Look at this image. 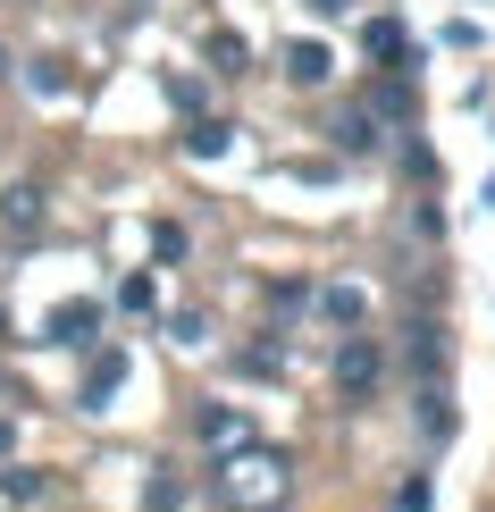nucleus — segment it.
<instances>
[{"instance_id": "obj_20", "label": "nucleus", "mask_w": 495, "mask_h": 512, "mask_svg": "<svg viewBox=\"0 0 495 512\" xmlns=\"http://www.w3.org/2000/svg\"><path fill=\"white\" fill-rule=\"evenodd\" d=\"M311 9H319V17H344V0H311Z\"/></svg>"}, {"instance_id": "obj_15", "label": "nucleus", "mask_w": 495, "mask_h": 512, "mask_svg": "<svg viewBox=\"0 0 495 512\" xmlns=\"http://www.w3.org/2000/svg\"><path fill=\"white\" fill-rule=\"evenodd\" d=\"M210 59H219V76H244V34H210Z\"/></svg>"}, {"instance_id": "obj_6", "label": "nucleus", "mask_w": 495, "mask_h": 512, "mask_svg": "<svg viewBox=\"0 0 495 512\" xmlns=\"http://www.w3.org/2000/svg\"><path fill=\"white\" fill-rule=\"evenodd\" d=\"M361 51H370L378 68H395V59L412 51V42H403V26H395V17H370V26H361Z\"/></svg>"}, {"instance_id": "obj_23", "label": "nucleus", "mask_w": 495, "mask_h": 512, "mask_svg": "<svg viewBox=\"0 0 495 512\" xmlns=\"http://www.w3.org/2000/svg\"><path fill=\"white\" fill-rule=\"evenodd\" d=\"M0 328H9V311H0Z\"/></svg>"}, {"instance_id": "obj_11", "label": "nucleus", "mask_w": 495, "mask_h": 512, "mask_svg": "<svg viewBox=\"0 0 495 512\" xmlns=\"http://www.w3.org/2000/svg\"><path fill=\"white\" fill-rule=\"evenodd\" d=\"M361 311H370L361 286H328V319H336V328H361Z\"/></svg>"}, {"instance_id": "obj_13", "label": "nucleus", "mask_w": 495, "mask_h": 512, "mask_svg": "<svg viewBox=\"0 0 495 512\" xmlns=\"http://www.w3.org/2000/svg\"><path fill=\"white\" fill-rule=\"evenodd\" d=\"M202 437H210V445H244V420H235L227 403H210V412H202Z\"/></svg>"}, {"instance_id": "obj_14", "label": "nucleus", "mask_w": 495, "mask_h": 512, "mask_svg": "<svg viewBox=\"0 0 495 512\" xmlns=\"http://www.w3.org/2000/svg\"><path fill=\"white\" fill-rule=\"evenodd\" d=\"M143 512H185V487L168 479V471H160V479H143Z\"/></svg>"}, {"instance_id": "obj_12", "label": "nucleus", "mask_w": 495, "mask_h": 512, "mask_svg": "<svg viewBox=\"0 0 495 512\" xmlns=\"http://www.w3.org/2000/svg\"><path fill=\"white\" fill-rule=\"evenodd\" d=\"M118 303L135 311V319H152V311H160V286H152V277L135 269V277H126V286H118Z\"/></svg>"}, {"instance_id": "obj_17", "label": "nucleus", "mask_w": 495, "mask_h": 512, "mask_svg": "<svg viewBox=\"0 0 495 512\" xmlns=\"http://www.w3.org/2000/svg\"><path fill=\"white\" fill-rule=\"evenodd\" d=\"M420 420H428V437H454V403H445L437 387H428V403H420Z\"/></svg>"}, {"instance_id": "obj_8", "label": "nucleus", "mask_w": 495, "mask_h": 512, "mask_svg": "<svg viewBox=\"0 0 495 512\" xmlns=\"http://www.w3.org/2000/svg\"><path fill=\"white\" fill-rule=\"evenodd\" d=\"M227 143H235V126H227V118H193V135H185V152H193V160H219Z\"/></svg>"}, {"instance_id": "obj_7", "label": "nucleus", "mask_w": 495, "mask_h": 512, "mask_svg": "<svg viewBox=\"0 0 495 512\" xmlns=\"http://www.w3.org/2000/svg\"><path fill=\"white\" fill-rule=\"evenodd\" d=\"M328 68H336L328 42H294V51H286V76H294V84H328Z\"/></svg>"}, {"instance_id": "obj_10", "label": "nucleus", "mask_w": 495, "mask_h": 512, "mask_svg": "<svg viewBox=\"0 0 495 512\" xmlns=\"http://www.w3.org/2000/svg\"><path fill=\"white\" fill-rule=\"evenodd\" d=\"M412 361H420V378L445 370V328H437V319H420V328H412Z\"/></svg>"}, {"instance_id": "obj_1", "label": "nucleus", "mask_w": 495, "mask_h": 512, "mask_svg": "<svg viewBox=\"0 0 495 512\" xmlns=\"http://www.w3.org/2000/svg\"><path fill=\"white\" fill-rule=\"evenodd\" d=\"M219 496L244 504V512H269L286 496V454H269V445H235V462L219 471Z\"/></svg>"}, {"instance_id": "obj_18", "label": "nucleus", "mask_w": 495, "mask_h": 512, "mask_svg": "<svg viewBox=\"0 0 495 512\" xmlns=\"http://www.w3.org/2000/svg\"><path fill=\"white\" fill-rule=\"evenodd\" d=\"M152 252H160V261H185V227L160 219V227H152Z\"/></svg>"}, {"instance_id": "obj_16", "label": "nucleus", "mask_w": 495, "mask_h": 512, "mask_svg": "<svg viewBox=\"0 0 495 512\" xmlns=\"http://www.w3.org/2000/svg\"><path fill=\"white\" fill-rule=\"evenodd\" d=\"M42 487H51V479H42V471H0V496H9V504H34Z\"/></svg>"}, {"instance_id": "obj_4", "label": "nucleus", "mask_w": 495, "mask_h": 512, "mask_svg": "<svg viewBox=\"0 0 495 512\" xmlns=\"http://www.w3.org/2000/svg\"><path fill=\"white\" fill-rule=\"evenodd\" d=\"M118 387H126V353H101V361H93V378H84V395H76V403H84V412H110V395H118Z\"/></svg>"}, {"instance_id": "obj_2", "label": "nucleus", "mask_w": 495, "mask_h": 512, "mask_svg": "<svg viewBox=\"0 0 495 512\" xmlns=\"http://www.w3.org/2000/svg\"><path fill=\"white\" fill-rule=\"evenodd\" d=\"M378 378H386V353L370 345V336H344V353H336V395L361 403V395H378Z\"/></svg>"}, {"instance_id": "obj_3", "label": "nucleus", "mask_w": 495, "mask_h": 512, "mask_svg": "<svg viewBox=\"0 0 495 512\" xmlns=\"http://www.w3.org/2000/svg\"><path fill=\"white\" fill-rule=\"evenodd\" d=\"M101 336V303H59L51 311V345H93Z\"/></svg>"}, {"instance_id": "obj_5", "label": "nucleus", "mask_w": 495, "mask_h": 512, "mask_svg": "<svg viewBox=\"0 0 495 512\" xmlns=\"http://www.w3.org/2000/svg\"><path fill=\"white\" fill-rule=\"evenodd\" d=\"M0 227L34 236V227H42V185H9V194H0Z\"/></svg>"}, {"instance_id": "obj_19", "label": "nucleus", "mask_w": 495, "mask_h": 512, "mask_svg": "<svg viewBox=\"0 0 495 512\" xmlns=\"http://www.w3.org/2000/svg\"><path fill=\"white\" fill-rule=\"evenodd\" d=\"M395 512H428V479H420V471H412V479L395 487Z\"/></svg>"}, {"instance_id": "obj_22", "label": "nucleus", "mask_w": 495, "mask_h": 512, "mask_svg": "<svg viewBox=\"0 0 495 512\" xmlns=\"http://www.w3.org/2000/svg\"><path fill=\"white\" fill-rule=\"evenodd\" d=\"M0 76H9V51H0Z\"/></svg>"}, {"instance_id": "obj_9", "label": "nucleus", "mask_w": 495, "mask_h": 512, "mask_svg": "<svg viewBox=\"0 0 495 512\" xmlns=\"http://www.w3.org/2000/svg\"><path fill=\"white\" fill-rule=\"evenodd\" d=\"M328 135H336V152H370V143H378V118H370V110H344Z\"/></svg>"}, {"instance_id": "obj_21", "label": "nucleus", "mask_w": 495, "mask_h": 512, "mask_svg": "<svg viewBox=\"0 0 495 512\" xmlns=\"http://www.w3.org/2000/svg\"><path fill=\"white\" fill-rule=\"evenodd\" d=\"M0 462H9V420H0Z\"/></svg>"}]
</instances>
